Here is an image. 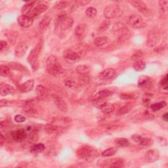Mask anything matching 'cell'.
Returning a JSON list of instances; mask_svg holds the SVG:
<instances>
[{
    "instance_id": "obj_1",
    "label": "cell",
    "mask_w": 168,
    "mask_h": 168,
    "mask_svg": "<svg viewBox=\"0 0 168 168\" xmlns=\"http://www.w3.org/2000/svg\"><path fill=\"white\" fill-rule=\"evenodd\" d=\"M98 152L93 147L88 145H84L78 149L76 151V155L80 159H84L88 162H93L97 156Z\"/></svg>"
},
{
    "instance_id": "obj_2",
    "label": "cell",
    "mask_w": 168,
    "mask_h": 168,
    "mask_svg": "<svg viewBox=\"0 0 168 168\" xmlns=\"http://www.w3.org/2000/svg\"><path fill=\"white\" fill-rule=\"evenodd\" d=\"M46 69L51 75L57 76L64 72V69L58 62L55 56L51 55L49 57L46 61Z\"/></svg>"
},
{
    "instance_id": "obj_3",
    "label": "cell",
    "mask_w": 168,
    "mask_h": 168,
    "mask_svg": "<svg viewBox=\"0 0 168 168\" xmlns=\"http://www.w3.org/2000/svg\"><path fill=\"white\" fill-rule=\"evenodd\" d=\"M42 47H43V41L41 40L36 45V47L33 49V50L31 51L28 57V58H27L28 62L34 69H37V68H38L39 64L38 57L42 50Z\"/></svg>"
},
{
    "instance_id": "obj_4",
    "label": "cell",
    "mask_w": 168,
    "mask_h": 168,
    "mask_svg": "<svg viewBox=\"0 0 168 168\" xmlns=\"http://www.w3.org/2000/svg\"><path fill=\"white\" fill-rule=\"evenodd\" d=\"M113 32L117 36L119 41H123L128 40L131 37L129 30L122 23L116 24L113 27Z\"/></svg>"
},
{
    "instance_id": "obj_5",
    "label": "cell",
    "mask_w": 168,
    "mask_h": 168,
    "mask_svg": "<svg viewBox=\"0 0 168 168\" xmlns=\"http://www.w3.org/2000/svg\"><path fill=\"white\" fill-rule=\"evenodd\" d=\"M161 39V34L158 28L150 30L147 37V45L149 47H154L158 44Z\"/></svg>"
},
{
    "instance_id": "obj_6",
    "label": "cell",
    "mask_w": 168,
    "mask_h": 168,
    "mask_svg": "<svg viewBox=\"0 0 168 168\" xmlns=\"http://www.w3.org/2000/svg\"><path fill=\"white\" fill-rule=\"evenodd\" d=\"M126 22L128 25L136 29L143 28L145 25L144 21L141 16L136 14L129 15L127 18Z\"/></svg>"
},
{
    "instance_id": "obj_7",
    "label": "cell",
    "mask_w": 168,
    "mask_h": 168,
    "mask_svg": "<svg viewBox=\"0 0 168 168\" xmlns=\"http://www.w3.org/2000/svg\"><path fill=\"white\" fill-rule=\"evenodd\" d=\"M120 11V8L118 5L112 4L109 5L105 9L104 15L105 17L108 20L112 19L117 17Z\"/></svg>"
},
{
    "instance_id": "obj_8",
    "label": "cell",
    "mask_w": 168,
    "mask_h": 168,
    "mask_svg": "<svg viewBox=\"0 0 168 168\" xmlns=\"http://www.w3.org/2000/svg\"><path fill=\"white\" fill-rule=\"evenodd\" d=\"M11 140L15 142H22L27 137V132L25 129H20L11 132Z\"/></svg>"
},
{
    "instance_id": "obj_9",
    "label": "cell",
    "mask_w": 168,
    "mask_h": 168,
    "mask_svg": "<svg viewBox=\"0 0 168 168\" xmlns=\"http://www.w3.org/2000/svg\"><path fill=\"white\" fill-rule=\"evenodd\" d=\"M47 8L48 7L46 4L40 3L38 5H36L34 9L32 11V12L28 16L34 19L35 18H37V17H39L43 13H44L47 9Z\"/></svg>"
},
{
    "instance_id": "obj_10",
    "label": "cell",
    "mask_w": 168,
    "mask_h": 168,
    "mask_svg": "<svg viewBox=\"0 0 168 168\" xmlns=\"http://www.w3.org/2000/svg\"><path fill=\"white\" fill-rule=\"evenodd\" d=\"M17 21L20 26L24 27V28H29L33 24L34 19L28 15H21L18 17Z\"/></svg>"
},
{
    "instance_id": "obj_11",
    "label": "cell",
    "mask_w": 168,
    "mask_h": 168,
    "mask_svg": "<svg viewBox=\"0 0 168 168\" xmlns=\"http://www.w3.org/2000/svg\"><path fill=\"white\" fill-rule=\"evenodd\" d=\"M133 7L139 10V11L143 14H147L149 10L146 5L143 1H139V0H135V1H129L128 2Z\"/></svg>"
},
{
    "instance_id": "obj_12",
    "label": "cell",
    "mask_w": 168,
    "mask_h": 168,
    "mask_svg": "<svg viewBox=\"0 0 168 168\" xmlns=\"http://www.w3.org/2000/svg\"><path fill=\"white\" fill-rule=\"evenodd\" d=\"M160 158V153L159 151L153 149L149 150L144 154V158L148 162L152 163L156 160H158Z\"/></svg>"
},
{
    "instance_id": "obj_13",
    "label": "cell",
    "mask_w": 168,
    "mask_h": 168,
    "mask_svg": "<svg viewBox=\"0 0 168 168\" xmlns=\"http://www.w3.org/2000/svg\"><path fill=\"white\" fill-rule=\"evenodd\" d=\"M116 75V71L114 68H107L102 71L100 74L99 77L101 80H110L114 78Z\"/></svg>"
},
{
    "instance_id": "obj_14",
    "label": "cell",
    "mask_w": 168,
    "mask_h": 168,
    "mask_svg": "<svg viewBox=\"0 0 168 168\" xmlns=\"http://www.w3.org/2000/svg\"><path fill=\"white\" fill-rule=\"evenodd\" d=\"M15 93V89L13 86L5 83L0 84V94L2 96H7L12 95Z\"/></svg>"
},
{
    "instance_id": "obj_15",
    "label": "cell",
    "mask_w": 168,
    "mask_h": 168,
    "mask_svg": "<svg viewBox=\"0 0 168 168\" xmlns=\"http://www.w3.org/2000/svg\"><path fill=\"white\" fill-rule=\"evenodd\" d=\"M40 3L39 1H33V2H28L26 3L24 6L22 8L21 11L23 13V15H28L34 9V7L36 6L37 5H38Z\"/></svg>"
},
{
    "instance_id": "obj_16",
    "label": "cell",
    "mask_w": 168,
    "mask_h": 168,
    "mask_svg": "<svg viewBox=\"0 0 168 168\" xmlns=\"http://www.w3.org/2000/svg\"><path fill=\"white\" fill-rule=\"evenodd\" d=\"M64 58L68 61L75 62L80 58V55L77 52H75L72 50H67L64 52Z\"/></svg>"
},
{
    "instance_id": "obj_17",
    "label": "cell",
    "mask_w": 168,
    "mask_h": 168,
    "mask_svg": "<svg viewBox=\"0 0 168 168\" xmlns=\"http://www.w3.org/2000/svg\"><path fill=\"white\" fill-rule=\"evenodd\" d=\"M54 102L57 108L62 112H67L68 108L67 102L60 97H55L54 98Z\"/></svg>"
},
{
    "instance_id": "obj_18",
    "label": "cell",
    "mask_w": 168,
    "mask_h": 168,
    "mask_svg": "<svg viewBox=\"0 0 168 168\" xmlns=\"http://www.w3.org/2000/svg\"><path fill=\"white\" fill-rule=\"evenodd\" d=\"M28 50V45L26 43H20L15 49V56L18 58L23 57Z\"/></svg>"
},
{
    "instance_id": "obj_19",
    "label": "cell",
    "mask_w": 168,
    "mask_h": 168,
    "mask_svg": "<svg viewBox=\"0 0 168 168\" xmlns=\"http://www.w3.org/2000/svg\"><path fill=\"white\" fill-rule=\"evenodd\" d=\"M151 84V80L147 75L140 76L138 80V86L140 89L147 88Z\"/></svg>"
},
{
    "instance_id": "obj_20",
    "label": "cell",
    "mask_w": 168,
    "mask_h": 168,
    "mask_svg": "<svg viewBox=\"0 0 168 168\" xmlns=\"http://www.w3.org/2000/svg\"><path fill=\"white\" fill-rule=\"evenodd\" d=\"M87 32V25L85 24H80L75 27L74 34L78 38L84 37Z\"/></svg>"
},
{
    "instance_id": "obj_21",
    "label": "cell",
    "mask_w": 168,
    "mask_h": 168,
    "mask_svg": "<svg viewBox=\"0 0 168 168\" xmlns=\"http://www.w3.org/2000/svg\"><path fill=\"white\" fill-rule=\"evenodd\" d=\"M34 86V82L33 80H30L26 81V82L22 84L20 88L21 93H28V92L32 90Z\"/></svg>"
},
{
    "instance_id": "obj_22",
    "label": "cell",
    "mask_w": 168,
    "mask_h": 168,
    "mask_svg": "<svg viewBox=\"0 0 168 168\" xmlns=\"http://www.w3.org/2000/svg\"><path fill=\"white\" fill-rule=\"evenodd\" d=\"M74 20L72 18L67 17L61 24L60 25L61 30L62 31H66V30H69L70 28H72V26L74 24Z\"/></svg>"
},
{
    "instance_id": "obj_23",
    "label": "cell",
    "mask_w": 168,
    "mask_h": 168,
    "mask_svg": "<svg viewBox=\"0 0 168 168\" xmlns=\"http://www.w3.org/2000/svg\"><path fill=\"white\" fill-rule=\"evenodd\" d=\"M36 93L37 95V98L40 100H43L46 99L48 95L47 89L42 85H38L36 88Z\"/></svg>"
},
{
    "instance_id": "obj_24",
    "label": "cell",
    "mask_w": 168,
    "mask_h": 168,
    "mask_svg": "<svg viewBox=\"0 0 168 168\" xmlns=\"http://www.w3.org/2000/svg\"><path fill=\"white\" fill-rule=\"evenodd\" d=\"M108 43V38L106 36L97 37L94 40V44L98 47H102L107 45Z\"/></svg>"
},
{
    "instance_id": "obj_25",
    "label": "cell",
    "mask_w": 168,
    "mask_h": 168,
    "mask_svg": "<svg viewBox=\"0 0 168 168\" xmlns=\"http://www.w3.org/2000/svg\"><path fill=\"white\" fill-rule=\"evenodd\" d=\"M76 72L80 75H89L90 70L89 67L86 66V65H80L76 67Z\"/></svg>"
},
{
    "instance_id": "obj_26",
    "label": "cell",
    "mask_w": 168,
    "mask_h": 168,
    "mask_svg": "<svg viewBox=\"0 0 168 168\" xmlns=\"http://www.w3.org/2000/svg\"><path fill=\"white\" fill-rule=\"evenodd\" d=\"M51 19L50 17H45L43 18L39 23V25H38L39 29L41 31L45 30L47 27L50 26V24L51 23Z\"/></svg>"
},
{
    "instance_id": "obj_27",
    "label": "cell",
    "mask_w": 168,
    "mask_h": 168,
    "mask_svg": "<svg viewBox=\"0 0 168 168\" xmlns=\"http://www.w3.org/2000/svg\"><path fill=\"white\" fill-rule=\"evenodd\" d=\"M45 145L42 143L36 144L30 148V153L32 154H39L45 150Z\"/></svg>"
},
{
    "instance_id": "obj_28",
    "label": "cell",
    "mask_w": 168,
    "mask_h": 168,
    "mask_svg": "<svg viewBox=\"0 0 168 168\" xmlns=\"http://www.w3.org/2000/svg\"><path fill=\"white\" fill-rule=\"evenodd\" d=\"M133 67L135 70H136L137 72H141L144 70L146 68V64L145 62L142 60H137L135 61Z\"/></svg>"
},
{
    "instance_id": "obj_29",
    "label": "cell",
    "mask_w": 168,
    "mask_h": 168,
    "mask_svg": "<svg viewBox=\"0 0 168 168\" xmlns=\"http://www.w3.org/2000/svg\"><path fill=\"white\" fill-rule=\"evenodd\" d=\"M100 109L102 112H104L105 114H109L114 110L115 106L112 103L106 102L105 105H103L100 108Z\"/></svg>"
},
{
    "instance_id": "obj_30",
    "label": "cell",
    "mask_w": 168,
    "mask_h": 168,
    "mask_svg": "<svg viewBox=\"0 0 168 168\" xmlns=\"http://www.w3.org/2000/svg\"><path fill=\"white\" fill-rule=\"evenodd\" d=\"M114 143L117 147L122 148L127 147L129 144V140L126 138H117L115 139Z\"/></svg>"
},
{
    "instance_id": "obj_31",
    "label": "cell",
    "mask_w": 168,
    "mask_h": 168,
    "mask_svg": "<svg viewBox=\"0 0 168 168\" xmlns=\"http://www.w3.org/2000/svg\"><path fill=\"white\" fill-rule=\"evenodd\" d=\"M166 105H167V103L165 101H161V102H156V103H154L153 105H151L150 108L153 112H157V111L161 110L162 108L166 107Z\"/></svg>"
},
{
    "instance_id": "obj_32",
    "label": "cell",
    "mask_w": 168,
    "mask_h": 168,
    "mask_svg": "<svg viewBox=\"0 0 168 168\" xmlns=\"http://www.w3.org/2000/svg\"><path fill=\"white\" fill-rule=\"evenodd\" d=\"M9 67L14 70H17V71H24L26 70V68L23 66V65L19 64V62H9Z\"/></svg>"
},
{
    "instance_id": "obj_33",
    "label": "cell",
    "mask_w": 168,
    "mask_h": 168,
    "mask_svg": "<svg viewBox=\"0 0 168 168\" xmlns=\"http://www.w3.org/2000/svg\"><path fill=\"white\" fill-rule=\"evenodd\" d=\"M45 131L47 133L50 134H55L57 133L59 131V127L54 124H48V125L45 127Z\"/></svg>"
},
{
    "instance_id": "obj_34",
    "label": "cell",
    "mask_w": 168,
    "mask_h": 168,
    "mask_svg": "<svg viewBox=\"0 0 168 168\" xmlns=\"http://www.w3.org/2000/svg\"><path fill=\"white\" fill-rule=\"evenodd\" d=\"M118 150V149L116 147H111L108 149L105 150H104L102 153V156L103 157H109V156H112L114 155L116 152Z\"/></svg>"
},
{
    "instance_id": "obj_35",
    "label": "cell",
    "mask_w": 168,
    "mask_h": 168,
    "mask_svg": "<svg viewBox=\"0 0 168 168\" xmlns=\"http://www.w3.org/2000/svg\"><path fill=\"white\" fill-rule=\"evenodd\" d=\"M70 2L68 1H59L57 2L54 5V8L57 10H62L68 7Z\"/></svg>"
},
{
    "instance_id": "obj_36",
    "label": "cell",
    "mask_w": 168,
    "mask_h": 168,
    "mask_svg": "<svg viewBox=\"0 0 168 168\" xmlns=\"http://www.w3.org/2000/svg\"><path fill=\"white\" fill-rule=\"evenodd\" d=\"M7 36L10 43H13L17 40V34L15 31H9L7 33Z\"/></svg>"
},
{
    "instance_id": "obj_37",
    "label": "cell",
    "mask_w": 168,
    "mask_h": 168,
    "mask_svg": "<svg viewBox=\"0 0 168 168\" xmlns=\"http://www.w3.org/2000/svg\"><path fill=\"white\" fill-rule=\"evenodd\" d=\"M110 26V22L109 20H104L99 25V28H98V31L99 32H103L106 31L108 28H109Z\"/></svg>"
},
{
    "instance_id": "obj_38",
    "label": "cell",
    "mask_w": 168,
    "mask_h": 168,
    "mask_svg": "<svg viewBox=\"0 0 168 168\" xmlns=\"http://www.w3.org/2000/svg\"><path fill=\"white\" fill-rule=\"evenodd\" d=\"M10 74V68L5 65L2 64L0 66V74L3 77H7Z\"/></svg>"
},
{
    "instance_id": "obj_39",
    "label": "cell",
    "mask_w": 168,
    "mask_h": 168,
    "mask_svg": "<svg viewBox=\"0 0 168 168\" xmlns=\"http://www.w3.org/2000/svg\"><path fill=\"white\" fill-rule=\"evenodd\" d=\"M159 7L160 11L163 14L166 13L168 8V1H166V0H160V1H159Z\"/></svg>"
},
{
    "instance_id": "obj_40",
    "label": "cell",
    "mask_w": 168,
    "mask_h": 168,
    "mask_svg": "<svg viewBox=\"0 0 168 168\" xmlns=\"http://www.w3.org/2000/svg\"><path fill=\"white\" fill-rule=\"evenodd\" d=\"M85 14L89 18H94L97 16V10L93 7H89V8L87 9L86 11H85Z\"/></svg>"
},
{
    "instance_id": "obj_41",
    "label": "cell",
    "mask_w": 168,
    "mask_h": 168,
    "mask_svg": "<svg viewBox=\"0 0 168 168\" xmlns=\"http://www.w3.org/2000/svg\"><path fill=\"white\" fill-rule=\"evenodd\" d=\"M67 17V14L65 12H62L61 13L59 14L55 20V26L56 27L58 26L59 25H61V24L62 23V21Z\"/></svg>"
},
{
    "instance_id": "obj_42",
    "label": "cell",
    "mask_w": 168,
    "mask_h": 168,
    "mask_svg": "<svg viewBox=\"0 0 168 168\" xmlns=\"http://www.w3.org/2000/svg\"><path fill=\"white\" fill-rule=\"evenodd\" d=\"M124 166V162L121 159L113 160L112 164H110V167H123Z\"/></svg>"
},
{
    "instance_id": "obj_43",
    "label": "cell",
    "mask_w": 168,
    "mask_h": 168,
    "mask_svg": "<svg viewBox=\"0 0 168 168\" xmlns=\"http://www.w3.org/2000/svg\"><path fill=\"white\" fill-rule=\"evenodd\" d=\"M64 85L69 88H74L76 85V83H75V80H73V78H69L64 80Z\"/></svg>"
},
{
    "instance_id": "obj_44",
    "label": "cell",
    "mask_w": 168,
    "mask_h": 168,
    "mask_svg": "<svg viewBox=\"0 0 168 168\" xmlns=\"http://www.w3.org/2000/svg\"><path fill=\"white\" fill-rule=\"evenodd\" d=\"M113 92L108 89H102L99 92V96L102 98H106V97L112 95Z\"/></svg>"
},
{
    "instance_id": "obj_45",
    "label": "cell",
    "mask_w": 168,
    "mask_h": 168,
    "mask_svg": "<svg viewBox=\"0 0 168 168\" xmlns=\"http://www.w3.org/2000/svg\"><path fill=\"white\" fill-rule=\"evenodd\" d=\"M132 107L130 105H125L123 107H122L120 110L118 111V114L120 115H123L126 114H127L130 110H131Z\"/></svg>"
},
{
    "instance_id": "obj_46",
    "label": "cell",
    "mask_w": 168,
    "mask_h": 168,
    "mask_svg": "<svg viewBox=\"0 0 168 168\" xmlns=\"http://www.w3.org/2000/svg\"><path fill=\"white\" fill-rule=\"evenodd\" d=\"M106 102V101L104 99V98H102V97H100V98L99 99H97L94 101V105L97 107H98V108H101L102 105H105Z\"/></svg>"
},
{
    "instance_id": "obj_47",
    "label": "cell",
    "mask_w": 168,
    "mask_h": 168,
    "mask_svg": "<svg viewBox=\"0 0 168 168\" xmlns=\"http://www.w3.org/2000/svg\"><path fill=\"white\" fill-rule=\"evenodd\" d=\"M153 144V140L150 139V138H147V137H143V140L141 143H140V145H142V146H147V147H149V146H150Z\"/></svg>"
},
{
    "instance_id": "obj_48",
    "label": "cell",
    "mask_w": 168,
    "mask_h": 168,
    "mask_svg": "<svg viewBox=\"0 0 168 168\" xmlns=\"http://www.w3.org/2000/svg\"><path fill=\"white\" fill-rule=\"evenodd\" d=\"M131 139L134 142L140 144L142 141L143 137L138 134H133L131 136Z\"/></svg>"
},
{
    "instance_id": "obj_49",
    "label": "cell",
    "mask_w": 168,
    "mask_h": 168,
    "mask_svg": "<svg viewBox=\"0 0 168 168\" xmlns=\"http://www.w3.org/2000/svg\"><path fill=\"white\" fill-rule=\"evenodd\" d=\"M119 97H120V98L121 99H123V100H129L133 98V95L126 93H122L120 94Z\"/></svg>"
},
{
    "instance_id": "obj_50",
    "label": "cell",
    "mask_w": 168,
    "mask_h": 168,
    "mask_svg": "<svg viewBox=\"0 0 168 168\" xmlns=\"http://www.w3.org/2000/svg\"><path fill=\"white\" fill-rule=\"evenodd\" d=\"M15 121L17 123H23L26 121V118L23 115L17 114L15 116Z\"/></svg>"
},
{
    "instance_id": "obj_51",
    "label": "cell",
    "mask_w": 168,
    "mask_h": 168,
    "mask_svg": "<svg viewBox=\"0 0 168 168\" xmlns=\"http://www.w3.org/2000/svg\"><path fill=\"white\" fill-rule=\"evenodd\" d=\"M8 47V43L6 41L2 40L0 42V51L1 52H3L5 50H6Z\"/></svg>"
},
{
    "instance_id": "obj_52",
    "label": "cell",
    "mask_w": 168,
    "mask_h": 168,
    "mask_svg": "<svg viewBox=\"0 0 168 168\" xmlns=\"http://www.w3.org/2000/svg\"><path fill=\"white\" fill-rule=\"evenodd\" d=\"M11 104V102L6 99H2L1 100V101H0V106L1 107L7 106H9Z\"/></svg>"
},
{
    "instance_id": "obj_53",
    "label": "cell",
    "mask_w": 168,
    "mask_h": 168,
    "mask_svg": "<svg viewBox=\"0 0 168 168\" xmlns=\"http://www.w3.org/2000/svg\"><path fill=\"white\" fill-rule=\"evenodd\" d=\"M134 61H137V60H141L140 58H142V53L141 52H137L135 53L133 56L132 57Z\"/></svg>"
},
{
    "instance_id": "obj_54",
    "label": "cell",
    "mask_w": 168,
    "mask_h": 168,
    "mask_svg": "<svg viewBox=\"0 0 168 168\" xmlns=\"http://www.w3.org/2000/svg\"><path fill=\"white\" fill-rule=\"evenodd\" d=\"M160 84L162 86H163V87H165L166 89H167V75H165V77L163 78V79H162L161 80V82H160Z\"/></svg>"
},
{
    "instance_id": "obj_55",
    "label": "cell",
    "mask_w": 168,
    "mask_h": 168,
    "mask_svg": "<svg viewBox=\"0 0 168 168\" xmlns=\"http://www.w3.org/2000/svg\"><path fill=\"white\" fill-rule=\"evenodd\" d=\"M90 2L91 1H77L75 2V3H77V5H85L90 3Z\"/></svg>"
},
{
    "instance_id": "obj_56",
    "label": "cell",
    "mask_w": 168,
    "mask_h": 168,
    "mask_svg": "<svg viewBox=\"0 0 168 168\" xmlns=\"http://www.w3.org/2000/svg\"><path fill=\"white\" fill-rule=\"evenodd\" d=\"M168 115V114L166 112V113H165L163 115V116H162V118H163V120L165 121V122H167V120H168V118H167V116Z\"/></svg>"
}]
</instances>
